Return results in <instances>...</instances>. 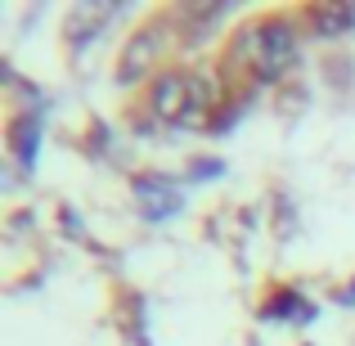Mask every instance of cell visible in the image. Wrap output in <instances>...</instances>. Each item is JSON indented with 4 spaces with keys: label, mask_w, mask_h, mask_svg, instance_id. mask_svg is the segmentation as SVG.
I'll return each instance as SVG.
<instances>
[{
    "label": "cell",
    "mask_w": 355,
    "mask_h": 346,
    "mask_svg": "<svg viewBox=\"0 0 355 346\" xmlns=\"http://www.w3.org/2000/svg\"><path fill=\"white\" fill-rule=\"evenodd\" d=\"M239 54H248L261 81H279V72L297 59V36L284 18H266V23L248 27L239 36Z\"/></svg>",
    "instance_id": "1"
},
{
    "label": "cell",
    "mask_w": 355,
    "mask_h": 346,
    "mask_svg": "<svg viewBox=\"0 0 355 346\" xmlns=\"http://www.w3.org/2000/svg\"><path fill=\"white\" fill-rule=\"evenodd\" d=\"M135 198H139V207H144V216L153 220V225H162L171 211H180V184L171 180V175H157V171H148V175H139L135 180Z\"/></svg>",
    "instance_id": "2"
},
{
    "label": "cell",
    "mask_w": 355,
    "mask_h": 346,
    "mask_svg": "<svg viewBox=\"0 0 355 346\" xmlns=\"http://www.w3.org/2000/svg\"><path fill=\"white\" fill-rule=\"evenodd\" d=\"M148 113L157 121H184V113H189V77H180V72L157 77L153 95H148Z\"/></svg>",
    "instance_id": "3"
},
{
    "label": "cell",
    "mask_w": 355,
    "mask_h": 346,
    "mask_svg": "<svg viewBox=\"0 0 355 346\" xmlns=\"http://www.w3.org/2000/svg\"><path fill=\"white\" fill-rule=\"evenodd\" d=\"M157 41H162V27H144V32H135L126 41V50H121V63H117V81H135L139 72L153 63V54H157Z\"/></svg>",
    "instance_id": "4"
},
{
    "label": "cell",
    "mask_w": 355,
    "mask_h": 346,
    "mask_svg": "<svg viewBox=\"0 0 355 346\" xmlns=\"http://www.w3.org/2000/svg\"><path fill=\"white\" fill-rule=\"evenodd\" d=\"M9 148H14L18 166L32 171L36 153H41V113H18L14 121H9Z\"/></svg>",
    "instance_id": "5"
},
{
    "label": "cell",
    "mask_w": 355,
    "mask_h": 346,
    "mask_svg": "<svg viewBox=\"0 0 355 346\" xmlns=\"http://www.w3.org/2000/svg\"><path fill=\"white\" fill-rule=\"evenodd\" d=\"M113 14H117V9H108V5L72 9V18H68V36H72V45H77V50H81V45H90L108 23H113Z\"/></svg>",
    "instance_id": "6"
},
{
    "label": "cell",
    "mask_w": 355,
    "mask_h": 346,
    "mask_svg": "<svg viewBox=\"0 0 355 346\" xmlns=\"http://www.w3.org/2000/svg\"><path fill=\"white\" fill-rule=\"evenodd\" d=\"M261 320H297V324H311L315 320V306L302 302V293H297V288H284V293H275V302L261 306Z\"/></svg>",
    "instance_id": "7"
},
{
    "label": "cell",
    "mask_w": 355,
    "mask_h": 346,
    "mask_svg": "<svg viewBox=\"0 0 355 346\" xmlns=\"http://www.w3.org/2000/svg\"><path fill=\"white\" fill-rule=\"evenodd\" d=\"M315 27H320L324 36H338V32H347V27H355L351 5H329V9H315Z\"/></svg>",
    "instance_id": "8"
},
{
    "label": "cell",
    "mask_w": 355,
    "mask_h": 346,
    "mask_svg": "<svg viewBox=\"0 0 355 346\" xmlns=\"http://www.w3.org/2000/svg\"><path fill=\"white\" fill-rule=\"evenodd\" d=\"M220 171H225L220 162H211V157H202V162H193V166H189V180H211V175H220Z\"/></svg>",
    "instance_id": "9"
},
{
    "label": "cell",
    "mask_w": 355,
    "mask_h": 346,
    "mask_svg": "<svg viewBox=\"0 0 355 346\" xmlns=\"http://www.w3.org/2000/svg\"><path fill=\"white\" fill-rule=\"evenodd\" d=\"M338 302H342V306H355V279H351V284L338 293Z\"/></svg>",
    "instance_id": "10"
}]
</instances>
